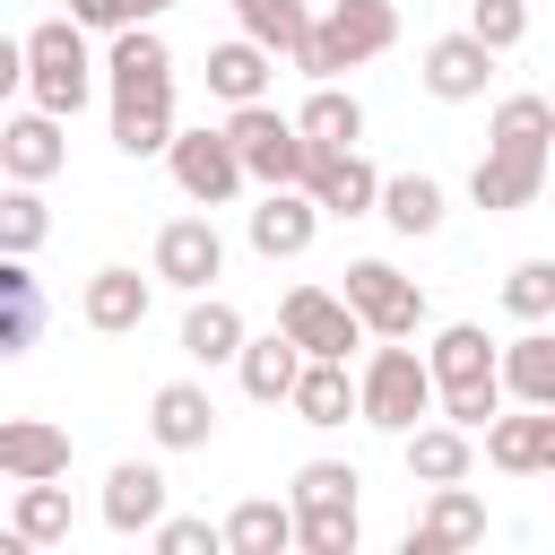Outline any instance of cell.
<instances>
[{
	"mask_svg": "<svg viewBox=\"0 0 555 555\" xmlns=\"http://www.w3.org/2000/svg\"><path fill=\"white\" fill-rule=\"evenodd\" d=\"M364 425H382V434H416L425 416H442V382H434V356L425 347H408V338H382L373 356H364Z\"/></svg>",
	"mask_w": 555,
	"mask_h": 555,
	"instance_id": "obj_1",
	"label": "cell"
},
{
	"mask_svg": "<svg viewBox=\"0 0 555 555\" xmlns=\"http://www.w3.org/2000/svg\"><path fill=\"white\" fill-rule=\"evenodd\" d=\"M390 43H399V0H330V17L304 35L295 69H304L312 87H330L338 69H364V61H382Z\"/></svg>",
	"mask_w": 555,
	"mask_h": 555,
	"instance_id": "obj_2",
	"label": "cell"
},
{
	"mask_svg": "<svg viewBox=\"0 0 555 555\" xmlns=\"http://www.w3.org/2000/svg\"><path fill=\"white\" fill-rule=\"evenodd\" d=\"M95 95V52H87V26L78 17H43V26H26V104H43V113H78Z\"/></svg>",
	"mask_w": 555,
	"mask_h": 555,
	"instance_id": "obj_3",
	"label": "cell"
},
{
	"mask_svg": "<svg viewBox=\"0 0 555 555\" xmlns=\"http://www.w3.org/2000/svg\"><path fill=\"white\" fill-rule=\"evenodd\" d=\"M225 130H234V147H243V165H251V182L269 191V182H304L312 173V139H304V121L295 113H278L269 95L260 104H234L225 113Z\"/></svg>",
	"mask_w": 555,
	"mask_h": 555,
	"instance_id": "obj_4",
	"label": "cell"
},
{
	"mask_svg": "<svg viewBox=\"0 0 555 555\" xmlns=\"http://www.w3.org/2000/svg\"><path fill=\"white\" fill-rule=\"evenodd\" d=\"M165 165H173V191H182L191 208H234V199H243V182H251V165H243L234 130H173Z\"/></svg>",
	"mask_w": 555,
	"mask_h": 555,
	"instance_id": "obj_5",
	"label": "cell"
},
{
	"mask_svg": "<svg viewBox=\"0 0 555 555\" xmlns=\"http://www.w3.org/2000/svg\"><path fill=\"white\" fill-rule=\"evenodd\" d=\"M338 295L364 312L373 338H416V330H425V286L399 278L390 260H347V286H338Z\"/></svg>",
	"mask_w": 555,
	"mask_h": 555,
	"instance_id": "obj_6",
	"label": "cell"
},
{
	"mask_svg": "<svg viewBox=\"0 0 555 555\" xmlns=\"http://www.w3.org/2000/svg\"><path fill=\"white\" fill-rule=\"evenodd\" d=\"M321 199L304 191V182H269L260 199H251V217H243V234H251V251L260 260H304L312 251V234H321Z\"/></svg>",
	"mask_w": 555,
	"mask_h": 555,
	"instance_id": "obj_7",
	"label": "cell"
},
{
	"mask_svg": "<svg viewBox=\"0 0 555 555\" xmlns=\"http://www.w3.org/2000/svg\"><path fill=\"white\" fill-rule=\"evenodd\" d=\"M278 321L304 338V356H356L373 330H364V312L347 304V295H330V286H286L278 295Z\"/></svg>",
	"mask_w": 555,
	"mask_h": 555,
	"instance_id": "obj_8",
	"label": "cell"
},
{
	"mask_svg": "<svg viewBox=\"0 0 555 555\" xmlns=\"http://www.w3.org/2000/svg\"><path fill=\"white\" fill-rule=\"evenodd\" d=\"M494 61H503V52H494L477 26H460V35H434V43H425V69H416V78H425L434 104H477L486 78H494Z\"/></svg>",
	"mask_w": 555,
	"mask_h": 555,
	"instance_id": "obj_9",
	"label": "cell"
},
{
	"mask_svg": "<svg viewBox=\"0 0 555 555\" xmlns=\"http://www.w3.org/2000/svg\"><path fill=\"white\" fill-rule=\"evenodd\" d=\"M156 278L182 286V295H208V286L225 278V234H217V217H173V225H156Z\"/></svg>",
	"mask_w": 555,
	"mask_h": 555,
	"instance_id": "obj_10",
	"label": "cell"
},
{
	"mask_svg": "<svg viewBox=\"0 0 555 555\" xmlns=\"http://www.w3.org/2000/svg\"><path fill=\"white\" fill-rule=\"evenodd\" d=\"M486 460L503 468V477H555V408H503L494 425H486Z\"/></svg>",
	"mask_w": 555,
	"mask_h": 555,
	"instance_id": "obj_11",
	"label": "cell"
},
{
	"mask_svg": "<svg viewBox=\"0 0 555 555\" xmlns=\"http://www.w3.org/2000/svg\"><path fill=\"white\" fill-rule=\"evenodd\" d=\"M104 87H113V95H173V52H165L156 17L121 26V35L104 43Z\"/></svg>",
	"mask_w": 555,
	"mask_h": 555,
	"instance_id": "obj_12",
	"label": "cell"
},
{
	"mask_svg": "<svg viewBox=\"0 0 555 555\" xmlns=\"http://www.w3.org/2000/svg\"><path fill=\"white\" fill-rule=\"evenodd\" d=\"M69 165V139H61V113H43V104H26V113H9L0 121V173L9 182H52Z\"/></svg>",
	"mask_w": 555,
	"mask_h": 555,
	"instance_id": "obj_13",
	"label": "cell"
},
{
	"mask_svg": "<svg viewBox=\"0 0 555 555\" xmlns=\"http://www.w3.org/2000/svg\"><path fill=\"white\" fill-rule=\"evenodd\" d=\"M546 165H555V156H529V147H486V156H477V173H468V199H477V208H494V217L538 208V199H546Z\"/></svg>",
	"mask_w": 555,
	"mask_h": 555,
	"instance_id": "obj_14",
	"label": "cell"
},
{
	"mask_svg": "<svg viewBox=\"0 0 555 555\" xmlns=\"http://www.w3.org/2000/svg\"><path fill=\"white\" fill-rule=\"evenodd\" d=\"M382 182H390V173H373L356 147H312V173H304V191H312L330 217H382Z\"/></svg>",
	"mask_w": 555,
	"mask_h": 555,
	"instance_id": "obj_15",
	"label": "cell"
},
{
	"mask_svg": "<svg viewBox=\"0 0 555 555\" xmlns=\"http://www.w3.org/2000/svg\"><path fill=\"white\" fill-rule=\"evenodd\" d=\"M486 538V503L460 486H425V512L408 520V555H451V546H477Z\"/></svg>",
	"mask_w": 555,
	"mask_h": 555,
	"instance_id": "obj_16",
	"label": "cell"
},
{
	"mask_svg": "<svg viewBox=\"0 0 555 555\" xmlns=\"http://www.w3.org/2000/svg\"><path fill=\"white\" fill-rule=\"evenodd\" d=\"M304 338L278 321V330H260V338H243V356H234V373H243V399H260V408H278V399H295V382H304Z\"/></svg>",
	"mask_w": 555,
	"mask_h": 555,
	"instance_id": "obj_17",
	"label": "cell"
},
{
	"mask_svg": "<svg viewBox=\"0 0 555 555\" xmlns=\"http://www.w3.org/2000/svg\"><path fill=\"white\" fill-rule=\"evenodd\" d=\"M399 460H408V486H460L477 468V434L451 416H425L416 434H399Z\"/></svg>",
	"mask_w": 555,
	"mask_h": 555,
	"instance_id": "obj_18",
	"label": "cell"
},
{
	"mask_svg": "<svg viewBox=\"0 0 555 555\" xmlns=\"http://www.w3.org/2000/svg\"><path fill=\"white\" fill-rule=\"evenodd\" d=\"M165 468L156 460H121L113 477H104V529L113 538H156V520H165Z\"/></svg>",
	"mask_w": 555,
	"mask_h": 555,
	"instance_id": "obj_19",
	"label": "cell"
},
{
	"mask_svg": "<svg viewBox=\"0 0 555 555\" xmlns=\"http://www.w3.org/2000/svg\"><path fill=\"white\" fill-rule=\"evenodd\" d=\"M147 434H156V451H208V442H217V399H208V382H165V390L147 399Z\"/></svg>",
	"mask_w": 555,
	"mask_h": 555,
	"instance_id": "obj_20",
	"label": "cell"
},
{
	"mask_svg": "<svg viewBox=\"0 0 555 555\" xmlns=\"http://www.w3.org/2000/svg\"><path fill=\"white\" fill-rule=\"evenodd\" d=\"M286 408H295V425H321V434H330V425H347V416H364V382L347 373V356H312Z\"/></svg>",
	"mask_w": 555,
	"mask_h": 555,
	"instance_id": "obj_21",
	"label": "cell"
},
{
	"mask_svg": "<svg viewBox=\"0 0 555 555\" xmlns=\"http://www.w3.org/2000/svg\"><path fill=\"white\" fill-rule=\"evenodd\" d=\"M0 477L35 486V477H69V434L52 416H9L0 425Z\"/></svg>",
	"mask_w": 555,
	"mask_h": 555,
	"instance_id": "obj_22",
	"label": "cell"
},
{
	"mask_svg": "<svg viewBox=\"0 0 555 555\" xmlns=\"http://www.w3.org/2000/svg\"><path fill=\"white\" fill-rule=\"evenodd\" d=\"M269 69H278V52L251 43L243 26H234L225 43H208V95H217V104H260V95H269Z\"/></svg>",
	"mask_w": 555,
	"mask_h": 555,
	"instance_id": "obj_23",
	"label": "cell"
},
{
	"mask_svg": "<svg viewBox=\"0 0 555 555\" xmlns=\"http://www.w3.org/2000/svg\"><path fill=\"white\" fill-rule=\"evenodd\" d=\"M147 304H156V286H147L139 269H95V278H87V295H78L87 330H104V338H130V330L147 321Z\"/></svg>",
	"mask_w": 555,
	"mask_h": 555,
	"instance_id": "obj_24",
	"label": "cell"
},
{
	"mask_svg": "<svg viewBox=\"0 0 555 555\" xmlns=\"http://www.w3.org/2000/svg\"><path fill=\"white\" fill-rule=\"evenodd\" d=\"M425 356H434V382H442V390H460V382H494V373H503V347H494L477 321H442Z\"/></svg>",
	"mask_w": 555,
	"mask_h": 555,
	"instance_id": "obj_25",
	"label": "cell"
},
{
	"mask_svg": "<svg viewBox=\"0 0 555 555\" xmlns=\"http://www.w3.org/2000/svg\"><path fill=\"white\" fill-rule=\"evenodd\" d=\"M243 312L225 304V295H191V312H182V356L191 364H234L243 356Z\"/></svg>",
	"mask_w": 555,
	"mask_h": 555,
	"instance_id": "obj_26",
	"label": "cell"
},
{
	"mask_svg": "<svg viewBox=\"0 0 555 555\" xmlns=\"http://www.w3.org/2000/svg\"><path fill=\"white\" fill-rule=\"evenodd\" d=\"M295 546V494H251L225 512V555H286Z\"/></svg>",
	"mask_w": 555,
	"mask_h": 555,
	"instance_id": "obj_27",
	"label": "cell"
},
{
	"mask_svg": "<svg viewBox=\"0 0 555 555\" xmlns=\"http://www.w3.org/2000/svg\"><path fill=\"white\" fill-rule=\"evenodd\" d=\"M503 390H512L520 408H555V330H546V321H529V330L503 347Z\"/></svg>",
	"mask_w": 555,
	"mask_h": 555,
	"instance_id": "obj_28",
	"label": "cell"
},
{
	"mask_svg": "<svg viewBox=\"0 0 555 555\" xmlns=\"http://www.w3.org/2000/svg\"><path fill=\"white\" fill-rule=\"evenodd\" d=\"M113 147L121 156H165L173 147V95H113Z\"/></svg>",
	"mask_w": 555,
	"mask_h": 555,
	"instance_id": "obj_29",
	"label": "cell"
},
{
	"mask_svg": "<svg viewBox=\"0 0 555 555\" xmlns=\"http://www.w3.org/2000/svg\"><path fill=\"white\" fill-rule=\"evenodd\" d=\"M486 147L555 156V95H503V104H494V121H486Z\"/></svg>",
	"mask_w": 555,
	"mask_h": 555,
	"instance_id": "obj_30",
	"label": "cell"
},
{
	"mask_svg": "<svg viewBox=\"0 0 555 555\" xmlns=\"http://www.w3.org/2000/svg\"><path fill=\"white\" fill-rule=\"evenodd\" d=\"M234 26H243L251 43H269V52H286V61H295V52H304V35H312L321 17H312V0H234Z\"/></svg>",
	"mask_w": 555,
	"mask_h": 555,
	"instance_id": "obj_31",
	"label": "cell"
},
{
	"mask_svg": "<svg viewBox=\"0 0 555 555\" xmlns=\"http://www.w3.org/2000/svg\"><path fill=\"white\" fill-rule=\"evenodd\" d=\"M382 217H390V234H442V182L434 173H390L382 182Z\"/></svg>",
	"mask_w": 555,
	"mask_h": 555,
	"instance_id": "obj_32",
	"label": "cell"
},
{
	"mask_svg": "<svg viewBox=\"0 0 555 555\" xmlns=\"http://www.w3.org/2000/svg\"><path fill=\"white\" fill-rule=\"evenodd\" d=\"M295 121H304V139H312V147H356V139H364V104H356L338 78H330V87H312Z\"/></svg>",
	"mask_w": 555,
	"mask_h": 555,
	"instance_id": "obj_33",
	"label": "cell"
},
{
	"mask_svg": "<svg viewBox=\"0 0 555 555\" xmlns=\"http://www.w3.org/2000/svg\"><path fill=\"white\" fill-rule=\"evenodd\" d=\"M9 529H26L35 546H61V538H69V486H61V477H35V486H17V503H9Z\"/></svg>",
	"mask_w": 555,
	"mask_h": 555,
	"instance_id": "obj_34",
	"label": "cell"
},
{
	"mask_svg": "<svg viewBox=\"0 0 555 555\" xmlns=\"http://www.w3.org/2000/svg\"><path fill=\"white\" fill-rule=\"evenodd\" d=\"M0 295H9V330H0V356H26L35 330H43V304H35V278H26V251L0 260Z\"/></svg>",
	"mask_w": 555,
	"mask_h": 555,
	"instance_id": "obj_35",
	"label": "cell"
},
{
	"mask_svg": "<svg viewBox=\"0 0 555 555\" xmlns=\"http://www.w3.org/2000/svg\"><path fill=\"white\" fill-rule=\"evenodd\" d=\"M356 460H304L295 468V512H356Z\"/></svg>",
	"mask_w": 555,
	"mask_h": 555,
	"instance_id": "obj_36",
	"label": "cell"
},
{
	"mask_svg": "<svg viewBox=\"0 0 555 555\" xmlns=\"http://www.w3.org/2000/svg\"><path fill=\"white\" fill-rule=\"evenodd\" d=\"M43 234H52L43 182H9V191H0V251H35Z\"/></svg>",
	"mask_w": 555,
	"mask_h": 555,
	"instance_id": "obj_37",
	"label": "cell"
},
{
	"mask_svg": "<svg viewBox=\"0 0 555 555\" xmlns=\"http://www.w3.org/2000/svg\"><path fill=\"white\" fill-rule=\"evenodd\" d=\"M503 312H512V321H555V260H512Z\"/></svg>",
	"mask_w": 555,
	"mask_h": 555,
	"instance_id": "obj_38",
	"label": "cell"
},
{
	"mask_svg": "<svg viewBox=\"0 0 555 555\" xmlns=\"http://www.w3.org/2000/svg\"><path fill=\"white\" fill-rule=\"evenodd\" d=\"M295 546L304 555H356L364 546V520L356 512H295Z\"/></svg>",
	"mask_w": 555,
	"mask_h": 555,
	"instance_id": "obj_39",
	"label": "cell"
},
{
	"mask_svg": "<svg viewBox=\"0 0 555 555\" xmlns=\"http://www.w3.org/2000/svg\"><path fill=\"white\" fill-rule=\"evenodd\" d=\"M503 399H512V390H503V373H494V382H460V390H442V416H451V425H468V434H486V425L503 416Z\"/></svg>",
	"mask_w": 555,
	"mask_h": 555,
	"instance_id": "obj_40",
	"label": "cell"
},
{
	"mask_svg": "<svg viewBox=\"0 0 555 555\" xmlns=\"http://www.w3.org/2000/svg\"><path fill=\"white\" fill-rule=\"evenodd\" d=\"M225 546V520L208 529V520H191V512H165L156 520V555H217Z\"/></svg>",
	"mask_w": 555,
	"mask_h": 555,
	"instance_id": "obj_41",
	"label": "cell"
},
{
	"mask_svg": "<svg viewBox=\"0 0 555 555\" xmlns=\"http://www.w3.org/2000/svg\"><path fill=\"white\" fill-rule=\"evenodd\" d=\"M468 26H477L494 52H512V43L529 35V0H468Z\"/></svg>",
	"mask_w": 555,
	"mask_h": 555,
	"instance_id": "obj_42",
	"label": "cell"
},
{
	"mask_svg": "<svg viewBox=\"0 0 555 555\" xmlns=\"http://www.w3.org/2000/svg\"><path fill=\"white\" fill-rule=\"evenodd\" d=\"M69 17H78L87 35H121V26H130V9H121V0H69Z\"/></svg>",
	"mask_w": 555,
	"mask_h": 555,
	"instance_id": "obj_43",
	"label": "cell"
},
{
	"mask_svg": "<svg viewBox=\"0 0 555 555\" xmlns=\"http://www.w3.org/2000/svg\"><path fill=\"white\" fill-rule=\"evenodd\" d=\"M121 9H130V26H139V17H165L173 0H121Z\"/></svg>",
	"mask_w": 555,
	"mask_h": 555,
	"instance_id": "obj_44",
	"label": "cell"
},
{
	"mask_svg": "<svg viewBox=\"0 0 555 555\" xmlns=\"http://www.w3.org/2000/svg\"><path fill=\"white\" fill-rule=\"evenodd\" d=\"M546 199H555V165H546Z\"/></svg>",
	"mask_w": 555,
	"mask_h": 555,
	"instance_id": "obj_45",
	"label": "cell"
},
{
	"mask_svg": "<svg viewBox=\"0 0 555 555\" xmlns=\"http://www.w3.org/2000/svg\"><path fill=\"white\" fill-rule=\"evenodd\" d=\"M546 95H555V87H546Z\"/></svg>",
	"mask_w": 555,
	"mask_h": 555,
	"instance_id": "obj_46",
	"label": "cell"
}]
</instances>
